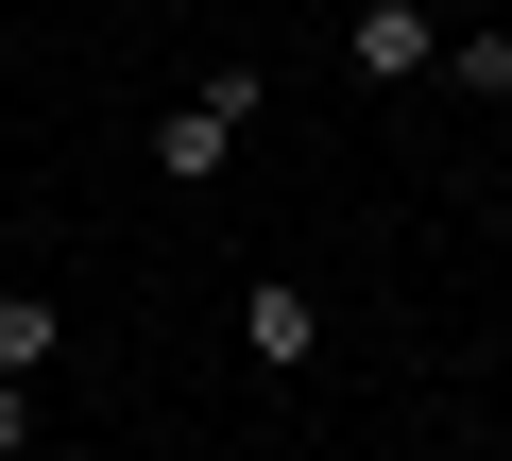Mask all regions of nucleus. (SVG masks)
I'll return each mask as SVG.
<instances>
[{"label":"nucleus","instance_id":"obj_4","mask_svg":"<svg viewBox=\"0 0 512 461\" xmlns=\"http://www.w3.org/2000/svg\"><path fill=\"white\" fill-rule=\"evenodd\" d=\"M444 86H478V103H512V18H461V35H444Z\"/></svg>","mask_w":512,"mask_h":461},{"label":"nucleus","instance_id":"obj_6","mask_svg":"<svg viewBox=\"0 0 512 461\" xmlns=\"http://www.w3.org/2000/svg\"><path fill=\"white\" fill-rule=\"evenodd\" d=\"M0 461H35V376H0Z\"/></svg>","mask_w":512,"mask_h":461},{"label":"nucleus","instance_id":"obj_1","mask_svg":"<svg viewBox=\"0 0 512 461\" xmlns=\"http://www.w3.org/2000/svg\"><path fill=\"white\" fill-rule=\"evenodd\" d=\"M256 103H274V69H256V52H222V69L154 120V188H222V154L256 137Z\"/></svg>","mask_w":512,"mask_h":461},{"label":"nucleus","instance_id":"obj_7","mask_svg":"<svg viewBox=\"0 0 512 461\" xmlns=\"http://www.w3.org/2000/svg\"><path fill=\"white\" fill-rule=\"evenodd\" d=\"M427 18H444V35H461V18H495V0H427Z\"/></svg>","mask_w":512,"mask_h":461},{"label":"nucleus","instance_id":"obj_5","mask_svg":"<svg viewBox=\"0 0 512 461\" xmlns=\"http://www.w3.org/2000/svg\"><path fill=\"white\" fill-rule=\"evenodd\" d=\"M52 342H69V308H52V291H0V376H35Z\"/></svg>","mask_w":512,"mask_h":461},{"label":"nucleus","instance_id":"obj_3","mask_svg":"<svg viewBox=\"0 0 512 461\" xmlns=\"http://www.w3.org/2000/svg\"><path fill=\"white\" fill-rule=\"evenodd\" d=\"M239 359H256V376H308V359H325V308H308L291 274H256V291H239Z\"/></svg>","mask_w":512,"mask_h":461},{"label":"nucleus","instance_id":"obj_2","mask_svg":"<svg viewBox=\"0 0 512 461\" xmlns=\"http://www.w3.org/2000/svg\"><path fill=\"white\" fill-rule=\"evenodd\" d=\"M342 69L359 86H427L444 69V18H427V0H359V18H342Z\"/></svg>","mask_w":512,"mask_h":461}]
</instances>
